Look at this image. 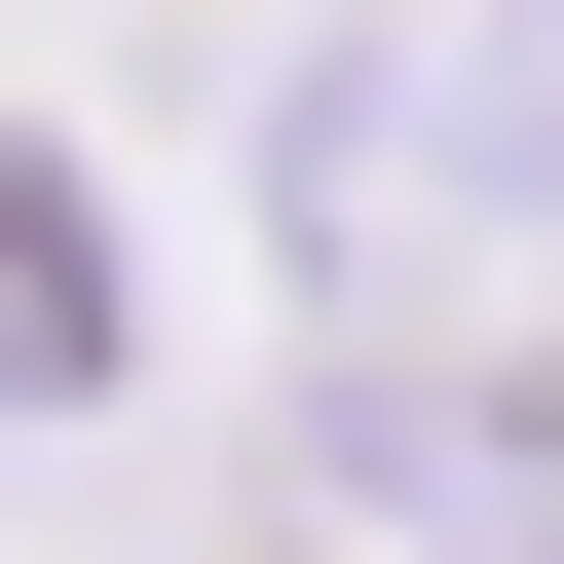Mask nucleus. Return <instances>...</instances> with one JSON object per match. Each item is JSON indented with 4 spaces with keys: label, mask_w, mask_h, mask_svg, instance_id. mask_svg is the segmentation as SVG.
I'll return each mask as SVG.
<instances>
[{
    "label": "nucleus",
    "mask_w": 564,
    "mask_h": 564,
    "mask_svg": "<svg viewBox=\"0 0 564 564\" xmlns=\"http://www.w3.org/2000/svg\"><path fill=\"white\" fill-rule=\"evenodd\" d=\"M113 339H151V302H113V188H76V151H0V414H76Z\"/></svg>",
    "instance_id": "f257e3e1"
}]
</instances>
